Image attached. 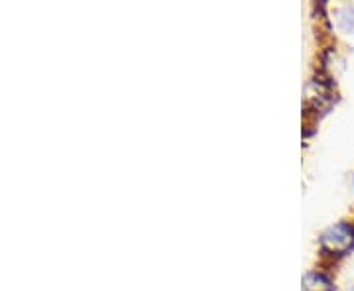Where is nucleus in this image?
Here are the masks:
<instances>
[{
    "label": "nucleus",
    "instance_id": "nucleus-1",
    "mask_svg": "<svg viewBox=\"0 0 354 291\" xmlns=\"http://www.w3.org/2000/svg\"><path fill=\"white\" fill-rule=\"evenodd\" d=\"M319 244L321 250L329 256H346L354 248V225L346 220L330 225L323 230Z\"/></svg>",
    "mask_w": 354,
    "mask_h": 291
},
{
    "label": "nucleus",
    "instance_id": "nucleus-3",
    "mask_svg": "<svg viewBox=\"0 0 354 291\" xmlns=\"http://www.w3.org/2000/svg\"><path fill=\"white\" fill-rule=\"evenodd\" d=\"M351 187H353V191H354V173L351 176Z\"/></svg>",
    "mask_w": 354,
    "mask_h": 291
},
{
    "label": "nucleus",
    "instance_id": "nucleus-4",
    "mask_svg": "<svg viewBox=\"0 0 354 291\" xmlns=\"http://www.w3.org/2000/svg\"><path fill=\"white\" fill-rule=\"evenodd\" d=\"M351 291H354V288H353V290H351Z\"/></svg>",
    "mask_w": 354,
    "mask_h": 291
},
{
    "label": "nucleus",
    "instance_id": "nucleus-2",
    "mask_svg": "<svg viewBox=\"0 0 354 291\" xmlns=\"http://www.w3.org/2000/svg\"><path fill=\"white\" fill-rule=\"evenodd\" d=\"M301 291H333V279L323 272H307L301 279Z\"/></svg>",
    "mask_w": 354,
    "mask_h": 291
}]
</instances>
